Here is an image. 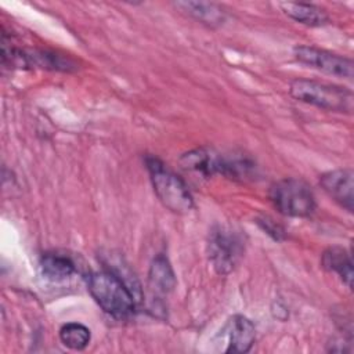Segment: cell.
<instances>
[{
	"label": "cell",
	"mask_w": 354,
	"mask_h": 354,
	"mask_svg": "<svg viewBox=\"0 0 354 354\" xmlns=\"http://www.w3.org/2000/svg\"><path fill=\"white\" fill-rule=\"evenodd\" d=\"M87 289L97 304L115 318H126L136 310V296L127 283L112 271H97L87 277Z\"/></svg>",
	"instance_id": "cell-1"
},
{
	"label": "cell",
	"mask_w": 354,
	"mask_h": 354,
	"mask_svg": "<svg viewBox=\"0 0 354 354\" xmlns=\"http://www.w3.org/2000/svg\"><path fill=\"white\" fill-rule=\"evenodd\" d=\"M145 166L152 187L160 202L174 213H188L194 207V198L187 184L156 156H145Z\"/></svg>",
	"instance_id": "cell-2"
},
{
	"label": "cell",
	"mask_w": 354,
	"mask_h": 354,
	"mask_svg": "<svg viewBox=\"0 0 354 354\" xmlns=\"http://www.w3.org/2000/svg\"><path fill=\"white\" fill-rule=\"evenodd\" d=\"M289 93L297 101L333 112L351 113L354 108L353 91L317 80L296 79L289 86Z\"/></svg>",
	"instance_id": "cell-3"
},
{
	"label": "cell",
	"mask_w": 354,
	"mask_h": 354,
	"mask_svg": "<svg viewBox=\"0 0 354 354\" xmlns=\"http://www.w3.org/2000/svg\"><path fill=\"white\" fill-rule=\"evenodd\" d=\"M270 198L277 210L290 217H308L315 210L311 187L300 178H282L270 188Z\"/></svg>",
	"instance_id": "cell-4"
},
{
	"label": "cell",
	"mask_w": 354,
	"mask_h": 354,
	"mask_svg": "<svg viewBox=\"0 0 354 354\" xmlns=\"http://www.w3.org/2000/svg\"><path fill=\"white\" fill-rule=\"evenodd\" d=\"M209 260L220 275L230 274L243 254L242 236L231 228L217 225L209 234Z\"/></svg>",
	"instance_id": "cell-5"
},
{
	"label": "cell",
	"mask_w": 354,
	"mask_h": 354,
	"mask_svg": "<svg viewBox=\"0 0 354 354\" xmlns=\"http://www.w3.org/2000/svg\"><path fill=\"white\" fill-rule=\"evenodd\" d=\"M293 54L299 62L324 73L344 79H351L354 75V64L347 57L311 46H296Z\"/></svg>",
	"instance_id": "cell-6"
},
{
	"label": "cell",
	"mask_w": 354,
	"mask_h": 354,
	"mask_svg": "<svg viewBox=\"0 0 354 354\" xmlns=\"http://www.w3.org/2000/svg\"><path fill=\"white\" fill-rule=\"evenodd\" d=\"M324 191L346 210L354 207V173L351 169H336L321 176Z\"/></svg>",
	"instance_id": "cell-7"
},
{
	"label": "cell",
	"mask_w": 354,
	"mask_h": 354,
	"mask_svg": "<svg viewBox=\"0 0 354 354\" xmlns=\"http://www.w3.org/2000/svg\"><path fill=\"white\" fill-rule=\"evenodd\" d=\"M176 275L166 256L158 254L148 271V286L155 295H167L176 288Z\"/></svg>",
	"instance_id": "cell-8"
},
{
	"label": "cell",
	"mask_w": 354,
	"mask_h": 354,
	"mask_svg": "<svg viewBox=\"0 0 354 354\" xmlns=\"http://www.w3.org/2000/svg\"><path fill=\"white\" fill-rule=\"evenodd\" d=\"M254 325L245 315H234L230 319V342L227 353H248L254 343Z\"/></svg>",
	"instance_id": "cell-9"
},
{
	"label": "cell",
	"mask_w": 354,
	"mask_h": 354,
	"mask_svg": "<svg viewBox=\"0 0 354 354\" xmlns=\"http://www.w3.org/2000/svg\"><path fill=\"white\" fill-rule=\"evenodd\" d=\"M322 266L340 277V279L351 289L353 286V261L350 253L340 246L328 248L322 254Z\"/></svg>",
	"instance_id": "cell-10"
},
{
	"label": "cell",
	"mask_w": 354,
	"mask_h": 354,
	"mask_svg": "<svg viewBox=\"0 0 354 354\" xmlns=\"http://www.w3.org/2000/svg\"><path fill=\"white\" fill-rule=\"evenodd\" d=\"M176 7L187 12L189 17L195 18L196 21L207 25V26H218L225 21V11L214 4V3H205V1H178Z\"/></svg>",
	"instance_id": "cell-11"
},
{
	"label": "cell",
	"mask_w": 354,
	"mask_h": 354,
	"mask_svg": "<svg viewBox=\"0 0 354 354\" xmlns=\"http://www.w3.org/2000/svg\"><path fill=\"white\" fill-rule=\"evenodd\" d=\"M220 155L206 148H198L184 153L180 158V165L189 171L201 173L203 176H213L218 173Z\"/></svg>",
	"instance_id": "cell-12"
},
{
	"label": "cell",
	"mask_w": 354,
	"mask_h": 354,
	"mask_svg": "<svg viewBox=\"0 0 354 354\" xmlns=\"http://www.w3.org/2000/svg\"><path fill=\"white\" fill-rule=\"evenodd\" d=\"M279 7L289 18L307 26H322L329 21L326 12L314 4L286 1L279 3Z\"/></svg>",
	"instance_id": "cell-13"
},
{
	"label": "cell",
	"mask_w": 354,
	"mask_h": 354,
	"mask_svg": "<svg viewBox=\"0 0 354 354\" xmlns=\"http://www.w3.org/2000/svg\"><path fill=\"white\" fill-rule=\"evenodd\" d=\"M40 270L50 281H62L75 272V263L71 257L59 253H46L40 259Z\"/></svg>",
	"instance_id": "cell-14"
},
{
	"label": "cell",
	"mask_w": 354,
	"mask_h": 354,
	"mask_svg": "<svg viewBox=\"0 0 354 354\" xmlns=\"http://www.w3.org/2000/svg\"><path fill=\"white\" fill-rule=\"evenodd\" d=\"M218 173L234 180H245L252 178V176L256 174V166L249 158L242 155L220 156Z\"/></svg>",
	"instance_id": "cell-15"
},
{
	"label": "cell",
	"mask_w": 354,
	"mask_h": 354,
	"mask_svg": "<svg viewBox=\"0 0 354 354\" xmlns=\"http://www.w3.org/2000/svg\"><path fill=\"white\" fill-rule=\"evenodd\" d=\"M91 339L90 329L79 322H68L59 329V340L71 350H84Z\"/></svg>",
	"instance_id": "cell-16"
},
{
	"label": "cell",
	"mask_w": 354,
	"mask_h": 354,
	"mask_svg": "<svg viewBox=\"0 0 354 354\" xmlns=\"http://www.w3.org/2000/svg\"><path fill=\"white\" fill-rule=\"evenodd\" d=\"M261 224H263V228L266 230V232H268L270 235H272L275 239H281V235L283 234V231H282V228L281 227H278V225H275L274 223H272V220H268V218H264V221H261Z\"/></svg>",
	"instance_id": "cell-17"
}]
</instances>
